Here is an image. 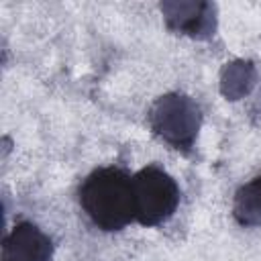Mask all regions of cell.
Returning a JSON list of instances; mask_svg holds the SVG:
<instances>
[{"label":"cell","mask_w":261,"mask_h":261,"mask_svg":"<svg viewBox=\"0 0 261 261\" xmlns=\"http://www.w3.org/2000/svg\"><path fill=\"white\" fill-rule=\"evenodd\" d=\"M80 204L98 228L120 230L135 220L133 177L118 167H100L84 179Z\"/></svg>","instance_id":"1"},{"label":"cell","mask_w":261,"mask_h":261,"mask_svg":"<svg viewBox=\"0 0 261 261\" xmlns=\"http://www.w3.org/2000/svg\"><path fill=\"white\" fill-rule=\"evenodd\" d=\"M133 200L135 220L143 226H157L175 212L179 188L169 173L149 165L133 175Z\"/></svg>","instance_id":"2"},{"label":"cell","mask_w":261,"mask_h":261,"mask_svg":"<svg viewBox=\"0 0 261 261\" xmlns=\"http://www.w3.org/2000/svg\"><path fill=\"white\" fill-rule=\"evenodd\" d=\"M149 122L155 135L175 149L190 151L202 122L198 104L184 94H165L155 100L149 112Z\"/></svg>","instance_id":"3"},{"label":"cell","mask_w":261,"mask_h":261,"mask_svg":"<svg viewBox=\"0 0 261 261\" xmlns=\"http://www.w3.org/2000/svg\"><path fill=\"white\" fill-rule=\"evenodd\" d=\"M161 12L173 33L206 39L214 33L216 18L210 2H163Z\"/></svg>","instance_id":"4"},{"label":"cell","mask_w":261,"mask_h":261,"mask_svg":"<svg viewBox=\"0 0 261 261\" xmlns=\"http://www.w3.org/2000/svg\"><path fill=\"white\" fill-rule=\"evenodd\" d=\"M51 239L31 222H18L2 243V261H49Z\"/></svg>","instance_id":"5"},{"label":"cell","mask_w":261,"mask_h":261,"mask_svg":"<svg viewBox=\"0 0 261 261\" xmlns=\"http://www.w3.org/2000/svg\"><path fill=\"white\" fill-rule=\"evenodd\" d=\"M232 216L243 226H261V175L239 188L232 204Z\"/></svg>","instance_id":"6"},{"label":"cell","mask_w":261,"mask_h":261,"mask_svg":"<svg viewBox=\"0 0 261 261\" xmlns=\"http://www.w3.org/2000/svg\"><path fill=\"white\" fill-rule=\"evenodd\" d=\"M255 84V67L251 61H232L226 63L220 73V90L228 100H239Z\"/></svg>","instance_id":"7"}]
</instances>
